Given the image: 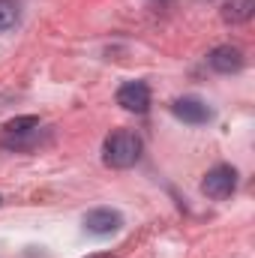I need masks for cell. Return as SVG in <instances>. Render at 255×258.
I'll list each match as a JSON object with an SVG mask.
<instances>
[{
  "label": "cell",
  "mask_w": 255,
  "mask_h": 258,
  "mask_svg": "<svg viewBox=\"0 0 255 258\" xmlns=\"http://www.w3.org/2000/svg\"><path fill=\"white\" fill-rule=\"evenodd\" d=\"M141 156V138L129 129H117L102 144V159L111 168H132Z\"/></svg>",
  "instance_id": "1"
},
{
  "label": "cell",
  "mask_w": 255,
  "mask_h": 258,
  "mask_svg": "<svg viewBox=\"0 0 255 258\" xmlns=\"http://www.w3.org/2000/svg\"><path fill=\"white\" fill-rule=\"evenodd\" d=\"M234 189H237V171H234L231 165H216V168H210L207 177L201 180V192L207 195V198H216V201L228 198Z\"/></svg>",
  "instance_id": "2"
},
{
  "label": "cell",
  "mask_w": 255,
  "mask_h": 258,
  "mask_svg": "<svg viewBox=\"0 0 255 258\" xmlns=\"http://www.w3.org/2000/svg\"><path fill=\"white\" fill-rule=\"evenodd\" d=\"M120 225H123V216L117 210H111V207H96V210H90L84 216V228L90 234H96V237H108V234L120 231Z\"/></svg>",
  "instance_id": "3"
},
{
  "label": "cell",
  "mask_w": 255,
  "mask_h": 258,
  "mask_svg": "<svg viewBox=\"0 0 255 258\" xmlns=\"http://www.w3.org/2000/svg\"><path fill=\"white\" fill-rule=\"evenodd\" d=\"M117 105L132 111V114H144L150 108V90H147V84L144 81H126L117 90Z\"/></svg>",
  "instance_id": "4"
},
{
  "label": "cell",
  "mask_w": 255,
  "mask_h": 258,
  "mask_svg": "<svg viewBox=\"0 0 255 258\" xmlns=\"http://www.w3.org/2000/svg\"><path fill=\"white\" fill-rule=\"evenodd\" d=\"M171 111H174V117H180L183 123H207V120L213 117L210 105H207L204 99H198V96H180V99H174V102H171Z\"/></svg>",
  "instance_id": "5"
},
{
  "label": "cell",
  "mask_w": 255,
  "mask_h": 258,
  "mask_svg": "<svg viewBox=\"0 0 255 258\" xmlns=\"http://www.w3.org/2000/svg\"><path fill=\"white\" fill-rule=\"evenodd\" d=\"M207 63H210V69H216L222 75H231V72H240L243 69V54L234 45H219V48H213L207 54Z\"/></svg>",
  "instance_id": "6"
},
{
  "label": "cell",
  "mask_w": 255,
  "mask_h": 258,
  "mask_svg": "<svg viewBox=\"0 0 255 258\" xmlns=\"http://www.w3.org/2000/svg\"><path fill=\"white\" fill-rule=\"evenodd\" d=\"M252 12H255V0H225L222 9H219L225 24H243V21L252 18Z\"/></svg>",
  "instance_id": "7"
},
{
  "label": "cell",
  "mask_w": 255,
  "mask_h": 258,
  "mask_svg": "<svg viewBox=\"0 0 255 258\" xmlns=\"http://www.w3.org/2000/svg\"><path fill=\"white\" fill-rule=\"evenodd\" d=\"M36 129H39V117L27 114V117L9 120V123H6V135H9V138H21V135H27V132H36Z\"/></svg>",
  "instance_id": "8"
},
{
  "label": "cell",
  "mask_w": 255,
  "mask_h": 258,
  "mask_svg": "<svg viewBox=\"0 0 255 258\" xmlns=\"http://www.w3.org/2000/svg\"><path fill=\"white\" fill-rule=\"evenodd\" d=\"M18 15H21L18 0H0V30L15 27L18 24Z\"/></svg>",
  "instance_id": "9"
},
{
  "label": "cell",
  "mask_w": 255,
  "mask_h": 258,
  "mask_svg": "<svg viewBox=\"0 0 255 258\" xmlns=\"http://www.w3.org/2000/svg\"><path fill=\"white\" fill-rule=\"evenodd\" d=\"M87 258H111V255H105V252H96V255H87Z\"/></svg>",
  "instance_id": "10"
},
{
  "label": "cell",
  "mask_w": 255,
  "mask_h": 258,
  "mask_svg": "<svg viewBox=\"0 0 255 258\" xmlns=\"http://www.w3.org/2000/svg\"><path fill=\"white\" fill-rule=\"evenodd\" d=\"M0 201H3V198H0Z\"/></svg>",
  "instance_id": "11"
}]
</instances>
